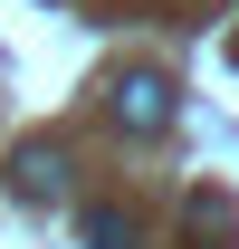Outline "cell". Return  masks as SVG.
Listing matches in <instances>:
<instances>
[{
    "label": "cell",
    "instance_id": "cell-1",
    "mask_svg": "<svg viewBox=\"0 0 239 249\" xmlns=\"http://www.w3.org/2000/svg\"><path fill=\"white\" fill-rule=\"evenodd\" d=\"M115 124H124V134H163V124H172V87H163L153 67L115 77Z\"/></svg>",
    "mask_w": 239,
    "mask_h": 249
},
{
    "label": "cell",
    "instance_id": "cell-3",
    "mask_svg": "<svg viewBox=\"0 0 239 249\" xmlns=\"http://www.w3.org/2000/svg\"><path fill=\"white\" fill-rule=\"evenodd\" d=\"M86 249H134V220L124 211H86Z\"/></svg>",
    "mask_w": 239,
    "mask_h": 249
},
{
    "label": "cell",
    "instance_id": "cell-2",
    "mask_svg": "<svg viewBox=\"0 0 239 249\" xmlns=\"http://www.w3.org/2000/svg\"><path fill=\"white\" fill-rule=\"evenodd\" d=\"M19 192H29V201H58V192H67V154L29 144V154H19Z\"/></svg>",
    "mask_w": 239,
    "mask_h": 249
}]
</instances>
